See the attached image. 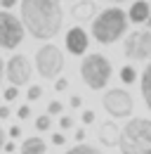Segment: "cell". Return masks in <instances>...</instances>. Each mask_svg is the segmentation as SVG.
I'll use <instances>...</instances> for the list:
<instances>
[{
    "label": "cell",
    "instance_id": "cell-24",
    "mask_svg": "<svg viewBox=\"0 0 151 154\" xmlns=\"http://www.w3.org/2000/svg\"><path fill=\"white\" fill-rule=\"evenodd\" d=\"M66 88H69V81L59 76V78L55 81V90H59V93H61V90H66Z\"/></svg>",
    "mask_w": 151,
    "mask_h": 154
},
{
    "label": "cell",
    "instance_id": "cell-35",
    "mask_svg": "<svg viewBox=\"0 0 151 154\" xmlns=\"http://www.w3.org/2000/svg\"><path fill=\"white\" fill-rule=\"evenodd\" d=\"M106 2H128V0H106Z\"/></svg>",
    "mask_w": 151,
    "mask_h": 154
},
{
    "label": "cell",
    "instance_id": "cell-11",
    "mask_svg": "<svg viewBox=\"0 0 151 154\" xmlns=\"http://www.w3.org/2000/svg\"><path fill=\"white\" fill-rule=\"evenodd\" d=\"M149 17H151L149 2H147V0H135L130 12H128V21H132V24H144Z\"/></svg>",
    "mask_w": 151,
    "mask_h": 154
},
{
    "label": "cell",
    "instance_id": "cell-34",
    "mask_svg": "<svg viewBox=\"0 0 151 154\" xmlns=\"http://www.w3.org/2000/svg\"><path fill=\"white\" fill-rule=\"evenodd\" d=\"M5 147V133H2V128H0V149Z\"/></svg>",
    "mask_w": 151,
    "mask_h": 154
},
{
    "label": "cell",
    "instance_id": "cell-31",
    "mask_svg": "<svg viewBox=\"0 0 151 154\" xmlns=\"http://www.w3.org/2000/svg\"><path fill=\"white\" fill-rule=\"evenodd\" d=\"M10 107H0V119H10Z\"/></svg>",
    "mask_w": 151,
    "mask_h": 154
},
{
    "label": "cell",
    "instance_id": "cell-7",
    "mask_svg": "<svg viewBox=\"0 0 151 154\" xmlns=\"http://www.w3.org/2000/svg\"><path fill=\"white\" fill-rule=\"evenodd\" d=\"M123 55L132 62H144L151 59V31H132L125 36L123 43Z\"/></svg>",
    "mask_w": 151,
    "mask_h": 154
},
{
    "label": "cell",
    "instance_id": "cell-26",
    "mask_svg": "<svg viewBox=\"0 0 151 154\" xmlns=\"http://www.w3.org/2000/svg\"><path fill=\"white\" fill-rule=\"evenodd\" d=\"M59 126H61V128H71V126H73V119H71V116H61V119H59Z\"/></svg>",
    "mask_w": 151,
    "mask_h": 154
},
{
    "label": "cell",
    "instance_id": "cell-17",
    "mask_svg": "<svg viewBox=\"0 0 151 154\" xmlns=\"http://www.w3.org/2000/svg\"><path fill=\"white\" fill-rule=\"evenodd\" d=\"M120 81H123L125 85H130V83H135V81H137V71L132 69L130 64H125V66L120 69Z\"/></svg>",
    "mask_w": 151,
    "mask_h": 154
},
{
    "label": "cell",
    "instance_id": "cell-1",
    "mask_svg": "<svg viewBox=\"0 0 151 154\" xmlns=\"http://www.w3.org/2000/svg\"><path fill=\"white\" fill-rule=\"evenodd\" d=\"M21 24L36 40H50L61 31L64 12L59 0H21Z\"/></svg>",
    "mask_w": 151,
    "mask_h": 154
},
{
    "label": "cell",
    "instance_id": "cell-33",
    "mask_svg": "<svg viewBox=\"0 0 151 154\" xmlns=\"http://www.w3.org/2000/svg\"><path fill=\"white\" fill-rule=\"evenodd\" d=\"M2 76H5V62H2V57H0V81H2Z\"/></svg>",
    "mask_w": 151,
    "mask_h": 154
},
{
    "label": "cell",
    "instance_id": "cell-12",
    "mask_svg": "<svg viewBox=\"0 0 151 154\" xmlns=\"http://www.w3.org/2000/svg\"><path fill=\"white\" fill-rule=\"evenodd\" d=\"M118 137H120V128L113 121H104L99 126V140H102V145L113 147V145H118Z\"/></svg>",
    "mask_w": 151,
    "mask_h": 154
},
{
    "label": "cell",
    "instance_id": "cell-23",
    "mask_svg": "<svg viewBox=\"0 0 151 154\" xmlns=\"http://www.w3.org/2000/svg\"><path fill=\"white\" fill-rule=\"evenodd\" d=\"M17 116L19 119H28V116H31V107H28V104H21L17 109Z\"/></svg>",
    "mask_w": 151,
    "mask_h": 154
},
{
    "label": "cell",
    "instance_id": "cell-28",
    "mask_svg": "<svg viewBox=\"0 0 151 154\" xmlns=\"http://www.w3.org/2000/svg\"><path fill=\"white\" fill-rule=\"evenodd\" d=\"M71 107H73V109L83 107V97H80V95H73V97H71Z\"/></svg>",
    "mask_w": 151,
    "mask_h": 154
},
{
    "label": "cell",
    "instance_id": "cell-14",
    "mask_svg": "<svg viewBox=\"0 0 151 154\" xmlns=\"http://www.w3.org/2000/svg\"><path fill=\"white\" fill-rule=\"evenodd\" d=\"M47 152V142L43 137H26L21 142V154H45Z\"/></svg>",
    "mask_w": 151,
    "mask_h": 154
},
{
    "label": "cell",
    "instance_id": "cell-25",
    "mask_svg": "<svg viewBox=\"0 0 151 154\" xmlns=\"http://www.w3.org/2000/svg\"><path fill=\"white\" fill-rule=\"evenodd\" d=\"M17 2H19V0H0V7H2L5 12H10V10H12Z\"/></svg>",
    "mask_w": 151,
    "mask_h": 154
},
{
    "label": "cell",
    "instance_id": "cell-5",
    "mask_svg": "<svg viewBox=\"0 0 151 154\" xmlns=\"http://www.w3.org/2000/svg\"><path fill=\"white\" fill-rule=\"evenodd\" d=\"M36 69L38 74L47 81H57L61 69H64V52L55 43H45L36 52Z\"/></svg>",
    "mask_w": 151,
    "mask_h": 154
},
{
    "label": "cell",
    "instance_id": "cell-36",
    "mask_svg": "<svg viewBox=\"0 0 151 154\" xmlns=\"http://www.w3.org/2000/svg\"><path fill=\"white\" fill-rule=\"evenodd\" d=\"M147 26H149V31H151V17H149V19H147Z\"/></svg>",
    "mask_w": 151,
    "mask_h": 154
},
{
    "label": "cell",
    "instance_id": "cell-21",
    "mask_svg": "<svg viewBox=\"0 0 151 154\" xmlns=\"http://www.w3.org/2000/svg\"><path fill=\"white\" fill-rule=\"evenodd\" d=\"M5 100L7 102H12V100H17V95H19V88H14V85H10V88H5Z\"/></svg>",
    "mask_w": 151,
    "mask_h": 154
},
{
    "label": "cell",
    "instance_id": "cell-2",
    "mask_svg": "<svg viewBox=\"0 0 151 154\" xmlns=\"http://www.w3.org/2000/svg\"><path fill=\"white\" fill-rule=\"evenodd\" d=\"M125 31H128V12H123L116 5L102 10L92 19V36L102 45H111L116 40H120Z\"/></svg>",
    "mask_w": 151,
    "mask_h": 154
},
{
    "label": "cell",
    "instance_id": "cell-22",
    "mask_svg": "<svg viewBox=\"0 0 151 154\" xmlns=\"http://www.w3.org/2000/svg\"><path fill=\"white\" fill-rule=\"evenodd\" d=\"M80 119H83V123H85V126H90V123H94V112H92V109H85Z\"/></svg>",
    "mask_w": 151,
    "mask_h": 154
},
{
    "label": "cell",
    "instance_id": "cell-9",
    "mask_svg": "<svg viewBox=\"0 0 151 154\" xmlns=\"http://www.w3.org/2000/svg\"><path fill=\"white\" fill-rule=\"evenodd\" d=\"M31 74H33V69H31V62L26 55H12L10 62L5 64V76L10 81V85H26L28 81H31Z\"/></svg>",
    "mask_w": 151,
    "mask_h": 154
},
{
    "label": "cell",
    "instance_id": "cell-29",
    "mask_svg": "<svg viewBox=\"0 0 151 154\" xmlns=\"http://www.w3.org/2000/svg\"><path fill=\"white\" fill-rule=\"evenodd\" d=\"M76 140H78V145L85 140V128H78V131H76Z\"/></svg>",
    "mask_w": 151,
    "mask_h": 154
},
{
    "label": "cell",
    "instance_id": "cell-20",
    "mask_svg": "<svg viewBox=\"0 0 151 154\" xmlns=\"http://www.w3.org/2000/svg\"><path fill=\"white\" fill-rule=\"evenodd\" d=\"M61 109H64V104L59 102V100H52L50 104H47V116H55V114H61Z\"/></svg>",
    "mask_w": 151,
    "mask_h": 154
},
{
    "label": "cell",
    "instance_id": "cell-18",
    "mask_svg": "<svg viewBox=\"0 0 151 154\" xmlns=\"http://www.w3.org/2000/svg\"><path fill=\"white\" fill-rule=\"evenodd\" d=\"M50 128H52V116L40 114V116L36 119V131H40V133H43V131H50Z\"/></svg>",
    "mask_w": 151,
    "mask_h": 154
},
{
    "label": "cell",
    "instance_id": "cell-13",
    "mask_svg": "<svg viewBox=\"0 0 151 154\" xmlns=\"http://www.w3.org/2000/svg\"><path fill=\"white\" fill-rule=\"evenodd\" d=\"M94 12H97V7H94L92 0H80V2H73V7H71V14H73V19H78V21L94 19L92 17Z\"/></svg>",
    "mask_w": 151,
    "mask_h": 154
},
{
    "label": "cell",
    "instance_id": "cell-3",
    "mask_svg": "<svg viewBox=\"0 0 151 154\" xmlns=\"http://www.w3.org/2000/svg\"><path fill=\"white\" fill-rule=\"evenodd\" d=\"M120 154H151V121L149 119H130L118 137Z\"/></svg>",
    "mask_w": 151,
    "mask_h": 154
},
{
    "label": "cell",
    "instance_id": "cell-4",
    "mask_svg": "<svg viewBox=\"0 0 151 154\" xmlns=\"http://www.w3.org/2000/svg\"><path fill=\"white\" fill-rule=\"evenodd\" d=\"M111 62L99 55V52H92V55H85L83 62H80V78L87 88L92 90H104L109 85V78H111Z\"/></svg>",
    "mask_w": 151,
    "mask_h": 154
},
{
    "label": "cell",
    "instance_id": "cell-8",
    "mask_svg": "<svg viewBox=\"0 0 151 154\" xmlns=\"http://www.w3.org/2000/svg\"><path fill=\"white\" fill-rule=\"evenodd\" d=\"M24 24L14 17V14H10V12H0V48H5V50H14L21 45V40H24Z\"/></svg>",
    "mask_w": 151,
    "mask_h": 154
},
{
    "label": "cell",
    "instance_id": "cell-32",
    "mask_svg": "<svg viewBox=\"0 0 151 154\" xmlns=\"http://www.w3.org/2000/svg\"><path fill=\"white\" fill-rule=\"evenodd\" d=\"M2 149H5L7 154H12V152H14V142H5V147H2Z\"/></svg>",
    "mask_w": 151,
    "mask_h": 154
},
{
    "label": "cell",
    "instance_id": "cell-16",
    "mask_svg": "<svg viewBox=\"0 0 151 154\" xmlns=\"http://www.w3.org/2000/svg\"><path fill=\"white\" fill-rule=\"evenodd\" d=\"M64 154H102V149H97L92 145H85V142H80V145H76L71 149H66Z\"/></svg>",
    "mask_w": 151,
    "mask_h": 154
},
{
    "label": "cell",
    "instance_id": "cell-15",
    "mask_svg": "<svg viewBox=\"0 0 151 154\" xmlns=\"http://www.w3.org/2000/svg\"><path fill=\"white\" fill-rule=\"evenodd\" d=\"M139 88H142V97H144V104L151 109V62L149 66L142 71V78H139Z\"/></svg>",
    "mask_w": 151,
    "mask_h": 154
},
{
    "label": "cell",
    "instance_id": "cell-27",
    "mask_svg": "<svg viewBox=\"0 0 151 154\" xmlns=\"http://www.w3.org/2000/svg\"><path fill=\"white\" fill-rule=\"evenodd\" d=\"M66 142V135L64 133H55L52 135V145H64Z\"/></svg>",
    "mask_w": 151,
    "mask_h": 154
},
{
    "label": "cell",
    "instance_id": "cell-19",
    "mask_svg": "<svg viewBox=\"0 0 151 154\" xmlns=\"http://www.w3.org/2000/svg\"><path fill=\"white\" fill-rule=\"evenodd\" d=\"M26 97H28V102L40 100V97H43V88H40V85H31V88H28V93H26Z\"/></svg>",
    "mask_w": 151,
    "mask_h": 154
},
{
    "label": "cell",
    "instance_id": "cell-10",
    "mask_svg": "<svg viewBox=\"0 0 151 154\" xmlns=\"http://www.w3.org/2000/svg\"><path fill=\"white\" fill-rule=\"evenodd\" d=\"M87 33H85V29L83 26H73V29H69L66 31V50L71 52V55H85V50H87Z\"/></svg>",
    "mask_w": 151,
    "mask_h": 154
},
{
    "label": "cell",
    "instance_id": "cell-30",
    "mask_svg": "<svg viewBox=\"0 0 151 154\" xmlns=\"http://www.w3.org/2000/svg\"><path fill=\"white\" fill-rule=\"evenodd\" d=\"M19 135H21V128H19V126H12V128H10V137H19Z\"/></svg>",
    "mask_w": 151,
    "mask_h": 154
},
{
    "label": "cell",
    "instance_id": "cell-37",
    "mask_svg": "<svg viewBox=\"0 0 151 154\" xmlns=\"http://www.w3.org/2000/svg\"><path fill=\"white\" fill-rule=\"evenodd\" d=\"M149 7H151V0H149Z\"/></svg>",
    "mask_w": 151,
    "mask_h": 154
},
{
    "label": "cell",
    "instance_id": "cell-6",
    "mask_svg": "<svg viewBox=\"0 0 151 154\" xmlns=\"http://www.w3.org/2000/svg\"><path fill=\"white\" fill-rule=\"evenodd\" d=\"M102 104L106 109V114L113 116V119H130L132 109H135V100L128 90L123 88H111L106 90L104 97H102Z\"/></svg>",
    "mask_w": 151,
    "mask_h": 154
}]
</instances>
